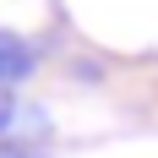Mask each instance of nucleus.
<instances>
[{"mask_svg": "<svg viewBox=\"0 0 158 158\" xmlns=\"http://www.w3.org/2000/svg\"><path fill=\"white\" fill-rule=\"evenodd\" d=\"M38 71V49L16 33H0V87H16Z\"/></svg>", "mask_w": 158, "mask_h": 158, "instance_id": "obj_1", "label": "nucleus"}, {"mask_svg": "<svg viewBox=\"0 0 158 158\" xmlns=\"http://www.w3.org/2000/svg\"><path fill=\"white\" fill-rule=\"evenodd\" d=\"M0 158H44V147L27 136H0Z\"/></svg>", "mask_w": 158, "mask_h": 158, "instance_id": "obj_2", "label": "nucleus"}, {"mask_svg": "<svg viewBox=\"0 0 158 158\" xmlns=\"http://www.w3.org/2000/svg\"><path fill=\"white\" fill-rule=\"evenodd\" d=\"M16 114H22V109H16V93H11V87H0V136L16 126Z\"/></svg>", "mask_w": 158, "mask_h": 158, "instance_id": "obj_3", "label": "nucleus"}]
</instances>
